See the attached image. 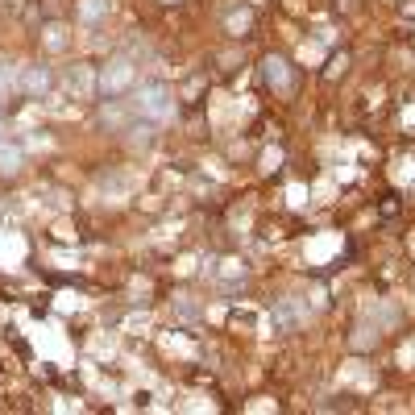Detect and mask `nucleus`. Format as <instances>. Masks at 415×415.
Masks as SVG:
<instances>
[{"label":"nucleus","mask_w":415,"mask_h":415,"mask_svg":"<svg viewBox=\"0 0 415 415\" xmlns=\"http://www.w3.org/2000/svg\"><path fill=\"white\" fill-rule=\"evenodd\" d=\"M171 92L162 88V84H154V88H141L138 95V112H145V117H154V121H166L171 117Z\"/></svg>","instance_id":"f257e3e1"}]
</instances>
